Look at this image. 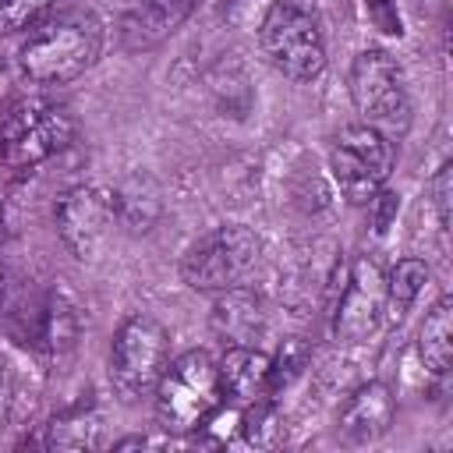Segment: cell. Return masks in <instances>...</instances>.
<instances>
[{
    "label": "cell",
    "mask_w": 453,
    "mask_h": 453,
    "mask_svg": "<svg viewBox=\"0 0 453 453\" xmlns=\"http://www.w3.org/2000/svg\"><path fill=\"white\" fill-rule=\"evenodd\" d=\"M117 219V198L106 188L78 184L57 202V234L74 258H92L106 226Z\"/></svg>",
    "instance_id": "obj_10"
},
{
    "label": "cell",
    "mask_w": 453,
    "mask_h": 453,
    "mask_svg": "<svg viewBox=\"0 0 453 453\" xmlns=\"http://www.w3.org/2000/svg\"><path fill=\"white\" fill-rule=\"evenodd\" d=\"M368 212H372V226L382 234V230L389 226V219L396 216V195L386 191V188H379V191L372 195V202H368Z\"/></svg>",
    "instance_id": "obj_21"
},
{
    "label": "cell",
    "mask_w": 453,
    "mask_h": 453,
    "mask_svg": "<svg viewBox=\"0 0 453 453\" xmlns=\"http://www.w3.org/2000/svg\"><path fill=\"white\" fill-rule=\"evenodd\" d=\"M170 365L166 329L149 315H131L110 347V382L124 396H142L156 389L163 368Z\"/></svg>",
    "instance_id": "obj_8"
},
{
    "label": "cell",
    "mask_w": 453,
    "mask_h": 453,
    "mask_svg": "<svg viewBox=\"0 0 453 453\" xmlns=\"http://www.w3.org/2000/svg\"><path fill=\"white\" fill-rule=\"evenodd\" d=\"M4 393H7V368H4V361H0V403H4Z\"/></svg>",
    "instance_id": "obj_22"
},
{
    "label": "cell",
    "mask_w": 453,
    "mask_h": 453,
    "mask_svg": "<svg viewBox=\"0 0 453 453\" xmlns=\"http://www.w3.org/2000/svg\"><path fill=\"white\" fill-rule=\"evenodd\" d=\"M449 195H453V166L442 163L439 173L432 177V202H435V212H439V226L442 230L449 226Z\"/></svg>",
    "instance_id": "obj_20"
},
{
    "label": "cell",
    "mask_w": 453,
    "mask_h": 453,
    "mask_svg": "<svg viewBox=\"0 0 453 453\" xmlns=\"http://www.w3.org/2000/svg\"><path fill=\"white\" fill-rule=\"evenodd\" d=\"M262 258V241L255 230L241 223L216 226L202 241H195L180 258V276L191 290L219 294L230 287H244Z\"/></svg>",
    "instance_id": "obj_3"
},
{
    "label": "cell",
    "mask_w": 453,
    "mask_h": 453,
    "mask_svg": "<svg viewBox=\"0 0 453 453\" xmlns=\"http://www.w3.org/2000/svg\"><path fill=\"white\" fill-rule=\"evenodd\" d=\"M425 283H428V265L421 258H400L386 276V315L400 322L425 290Z\"/></svg>",
    "instance_id": "obj_17"
},
{
    "label": "cell",
    "mask_w": 453,
    "mask_h": 453,
    "mask_svg": "<svg viewBox=\"0 0 453 453\" xmlns=\"http://www.w3.org/2000/svg\"><path fill=\"white\" fill-rule=\"evenodd\" d=\"M50 11V0H0V35L35 28Z\"/></svg>",
    "instance_id": "obj_19"
},
{
    "label": "cell",
    "mask_w": 453,
    "mask_h": 453,
    "mask_svg": "<svg viewBox=\"0 0 453 453\" xmlns=\"http://www.w3.org/2000/svg\"><path fill=\"white\" fill-rule=\"evenodd\" d=\"M50 449H96L103 446V418L92 407H67L46 425Z\"/></svg>",
    "instance_id": "obj_16"
},
{
    "label": "cell",
    "mask_w": 453,
    "mask_h": 453,
    "mask_svg": "<svg viewBox=\"0 0 453 453\" xmlns=\"http://www.w3.org/2000/svg\"><path fill=\"white\" fill-rule=\"evenodd\" d=\"M329 170L350 205H368L393 170V142L368 124H350L333 138Z\"/></svg>",
    "instance_id": "obj_7"
},
{
    "label": "cell",
    "mask_w": 453,
    "mask_h": 453,
    "mask_svg": "<svg viewBox=\"0 0 453 453\" xmlns=\"http://www.w3.org/2000/svg\"><path fill=\"white\" fill-rule=\"evenodd\" d=\"M269 64L290 81H315L326 71V42L319 21L297 4H276L258 32Z\"/></svg>",
    "instance_id": "obj_6"
},
{
    "label": "cell",
    "mask_w": 453,
    "mask_h": 453,
    "mask_svg": "<svg viewBox=\"0 0 453 453\" xmlns=\"http://www.w3.org/2000/svg\"><path fill=\"white\" fill-rule=\"evenodd\" d=\"M223 396H230L237 407H251L258 400H269L273 393V357L258 347H226L216 361Z\"/></svg>",
    "instance_id": "obj_11"
},
{
    "label": "cell",
    "mask_w": 453,
    "mask_h": 453,
    "mask_svg": "<svg viewBox=\"0 0 453 453\" xmlns=\"http://www.w3.org/2000/svg\"><path fill=\"white\" fill-rule=\"evenodd\" d=\"M244 442L248 446H276L283 439V425H280V414L269 400H258L251 407H244Z\"/></svg>",
    "instance_id": "obj_18"
},
{
    "label": "cell",
    "mask_w": 453,
    "mask_h": 453,
    "mask_svg": "<svg viewBox=\"0 0 453 453\" xmlns=\"http://www.w3.org/2000/svg\"><path fill=\"white\" fill-rule=\"evenodd\" d=\"M195 4L198 0H142L138 11L124 25L127 46L131 50H142V46L163 42L170 32H177L184 25V18L195 11Z\"/></svg>",
    "instance_id": "obj_14"
},
{
    "label": "cell",
    "mask_w": 453,
    "mask_h": 453,
    "mask_svg": "<svg viewBox=\"0 0 453 453\" xmlns=\"http://www.w3.org/2000/svg\"><path fill=\"white\" fill-rule=\"evenodd\" d=\"M350 99L361 124L382 131L389 142L403 138L411 127V99L403 88L400 64L386 50H361L350 64Z\"/></svg>",
    "instance_id": "obj_5"
},
{
    "label": "cell",
    "mask_w": 453,
    "mask_h": 453,
    "mask_svg": "<svg viewBox=\"0 0 453 453\" xmlns=\"http://www.w3.org/2000/svg\"><path fill=\"white\" fill-rule=\"evenodd\" d=\"M418 354L425 361V368H432L435 375H446L449 372V361H453V301L449 297H439L421 329H418Z\"/></svg>",
    "instance_id": "obj_15"
},
{
    "label": "cell",
    "mask_w": 453,
    "mask_h": 453,
    "mask_svg": "<svg viewBox=\"0 0 453 453\" xmlns=\"http://www.w3.org/2000/svg\"><path fill=\"white\" fill-rule=\"evenodd\" d=\"M393 393L386 382H365L357 386L343 407H340V435L343 442H354V446H365V442H375L389 432L393 425Z\"/></svg>",
    "instance_id": "obj_12"
},
{
    "label": "cell",
    "mask_w": 453,
    "mask_h": 453,
    "mask_svg": "<svg viewBox=\"0 0 453 453\" xmlns=\"http://www.w3.org/2000/svg\"><path fill=\"white\" fill-rule=\"evenodd\" d=\"M74 138V117L67 106L28 96L0 117V159L11 170L39 166Z\"/></svg>",
    "instance_id": "obj_4"
},
{
    "label": "cell",
    "mask_w": 453,
    "mask_h": 453,
    "mask_svg": "<svg viewBox=\"0 0 453 453\" xmlns=\"http://www.w3.org/2000/svg\"><path fill=\"white\" fill-rule=\"evenodd\" d=\"M223 403L219 368L205 350L173 357L156 382V421L170 435L198 432Z\"/></svg>",
    "instance_id": "obj_2"
},
{
    "label": "cell",
    "mask_w": 453,
    "mask_h": 453,
    "mask_svg": "<svg viewBox=\"0 0 453 453\" xmlns=\"http://www.w3.org/2000/svg\"><path fill=\"white\" fill-rule=\"evenodd\" d=\"M212 329L223 336L226 347H255L258 333L265 329L262 301L244 287L219 290L212 304Z\"/></svg>",
    "instance_id": "obj_13"
},
{
    "label": "cell",
    "mask_w": 453,
    "mask_h": 453,
    "mask_svg": "<svg viewBox=\"0 0 453 453\" xmlns=\"http://www.w3.org/2000/svg\"><path fill=\"white\" fill-rule=\"evenodd\" d=\"M99 46H103V32L96 18L57 14V18H42L28 32L18 64L25 78L35 85H64L96 64Z\"/></svg>",
    "instance_id": "obj_1"
},
{
    "label": "cell",
    "mask_w": 453,
    "mask_h": 453,
    "mask_svg": "<svg viewBox=\"0 0 453 453\" xmlns=\"http://www.w3.org/2000/svg\"><path fill=\"white\" fill-rule=\"evenodd\" d=\"M386 319V276L368 255L354 258L333 301V336L340 343H365Z\"/></svg>",
    "instance_id": "obj_9"
},
{
    "label": "cell",
    "mask_w": 453,
    "mask_h": 453,
    "mask_svg": "<svg viewBox=\"0 0 453 453\" xmlns=\"http://www.w3.org/2000/svg\"><path fill=\"white\" fill-rule=\"evenodd\" d=\"M0 226H4V202H0Z\"/></svg>",
    "instance_id": "obj_23"
}]
</instances>
